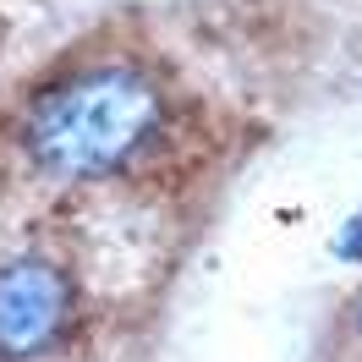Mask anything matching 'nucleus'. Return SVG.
Returning <instances> with one entry per match:
<instances>
[{
  "instance_id": "nucleus-3",
  "label": "nucleus",
  "mask_w": 362,
  "mask_h": 362,
  "mask_svg": "<svg viewBox=\"0 0 362 362\" xmlns=\"http://www.w3.org/2000/svg\"><path fill=\"white\" fill-rule=\"evenodd\" d=\"M357 329H362V313H357Z\"/></svg>"
},
{
  "instance_id": "nucleus-2",
  "label": "nucleus",
  "mask_w": 362,
  "mask_h": 362,
  "mask_svg": "<svg viewBox=\"0 0 362 362\" xmlns=\"http://www.w3.org/2000/svg\"><path fill=\"white\" fill-rule=\"evenodd\" d=\"M83 318V296L66 264L45 252L0 258V362H45L66 351Z\"/></svg>"
},
{
  "instance_id": "nucleus-1",
  "label": "nucleus",
  "mask_w": 362,
  "mask_h": 362,
  "mask_svg": "<svg viewBox=\"0 0 362 362\" xmlns=\"http://www.w3.org/2000/svg\"><path fill=\"white\" fill-rule=\"evenodd\" d=\"M170 132V88L143 61H88L28 93L17 154L49 181H115L137 170Z\"/></svg>"
}]
</instances>
